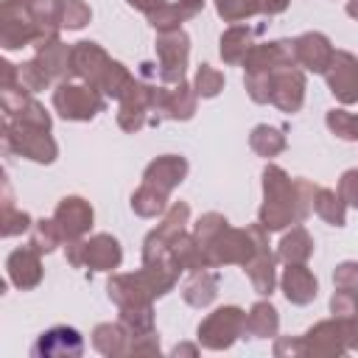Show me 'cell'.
Wrapping results in <instances>:
<instances>
[{
  "instance_id": "cell-30",
  "label": "cell",
  "mask_w": 358,
  "mask_h": 358,
  "mask_svg": "<svg viewBox=\"0 0 358 358\" xmlns=\"http://www.w3.org/2000/svg\"><path fill=\"white\" fill-rule=\"evenodd\" d=\"M185 302L190 308H207L213 305V299L218 296V274L215 271H193V277L185 282V291H182Z\"/></svg>"
},
{
  "instance_id": "cell-36",
  "label": "cell",
  "mask_w": 358,
  "mask_h": 358,
  "mask_svg": "<svg viewBox=\"0 0 358 358\" xmlns=\"http://www.w3.org/2000/svg\"><path fill=\"white\" fill-rule=\"evenodd\" d=\"M117 322L126 327V333L131 338L154 333V310H151V305H126V308H120V319Z\"/></svg>"
},
{
  "instance_id": "cell-11",
  "label": "cell",
  "mask_w": 358,
  "mask_h": 358,
  "mask_svg": "<svg viewBox=\"0 0 358 358\" xmlns=\"http://www.w3.org/2000/svg\"><path fill=\"white\" fill-rule=\"evenodd\" d=\"M327 87L333 92V98L341 106L358 103V59L350 50H336L330 67L324 70Z\"/></svg>"
},
{
  "instance_id": "cell-33",
  "label": "cell",
  "mask_w": 358,
  "mask_h": 358,
  "mask_svg": "<svg viewBox=\"0 0 358 358\" xmlns=\"http://www.w3.org/2000/svg\"><path fill=\"white\" fill-rule=\"evenodd\" d=\"M313 213H316L322 221H327L330 227H344V221H347V201L338 196V190L316 187Z\"/></svg>"
},
{
  "instance_id": "cell-40",
  "label": "cell",
  "mask_w": 358,
  "mask_h": 358,
  "mask_svg": "<svg viewBox=\"0 0 358 358\" xmlns=\"http://www.w3.org/2000/svg\"><path fill=\"white\" fill-rule=\"evenodd\" d=\"M34 227L31 215L25 210H17L14 204H3L0 210V235L3 238H14V235H22Z\"/></svg>"
},
{
  "instance_id": "cell-34",
  "label": "cell",
  "mask_w": 358,
  "mask_h": 358,
  "mask_svg": "<svg viewBox=\"0 0 358 358\" xmlns=\"http://www.w3.org/2000/svg\"><path fill=\"white\" fill-rule=\"evenodd\" d=\"M131 210L140 215V218H154V215H162L168 210V193L143 182L134 193H131Z\"/></svg>"
},
{
  "instance_id": "cell-1",
  "label": "cell",
  "mask_w": 358,
  "mask_h": 358,
  "mask_svg": "<svg viewBox=\"0 0 358 358\" xmlns=\"http://www.w3.org/2000/svg\"><path fill=\"white\" fill-rule=\"evenodd\" d=\"M316 185L308 179H291L280 165L263 168V204L257 210V221L268 232H280L291 224H299L313 210Z\"/></svg>"
},
{
  "instance_id": "cell-49",
  "label": "cell",
  "mask_w": 358,
  "mask_h": 358,
  "mask_svg": "<svg viewBox=\"0 0 358 358\" xmlns=\"http://www.w3.org/2000/svg\"><path fill=\"white\" fill-rule=\"evenodd\" d=\"M333 285L341 291H358V263L355 260L338 263L333 271Z\"/></svg>"
},
{
  "instance_id": "cell-4",
  "label": "cell",
  "mask_w": 358,
  "mask_h": 358,
  "mask_svg": "<svg viewBox=\"0 0 358 358\" xmlns=\"http://www.w3.org/2000/svg\"><path fill=\"white\" fill-rule=\"evenodd\" d=\"M0 137H3L6 154H17V157H25L39 165H50L59 157V145L50 137V131H45V129H34V126L6 117Z\"/></svg>"
},
{
  "instance_id": "cell-37",
  "label": "cell",
  "mask_w": 358,
  "mask_h": 358,
  "mask_svg": "<svg viewBox=\"0 0 358 358\" xmlns=\"http://www.w3.org/2000/svg\"><path fill=\"white\" fill-rule=\"evenodd\" d=\"M131 81H134V76L129 73V67L123 64V62H109V67H106V73H103V78H101V84H98V90L106 95V98H123V92L131 87Z\"/></svg>"
},
{
  "instance_id": "cell-44",
  "label": "cell",
  "mask_w": 358,
  "mask_h": 358,
  "mask_svg": "<svg viewBox=\"0 0 358 358\" xmlns=\"http://www.w3.org/2000/svg\"><path fill=\"white\" fill-rule=\"evenodd\" d=\"M20 87L28 90L31 95H34V92H42V90L50 87V78H48V73L36 64V59L20 64Z\"/></svg>"
},
{
  "instance_id": "cell-41",
  "label": "cell",
  "mask_w": 358,
  "mask_h": 358,
  "mask_svg": "<svg viewBox=\"0 0 358 358\" xmlns=\"http://www.w3.org/2000/svg\"><path fill=\"white\" fill-rule=\"evenodd\" d=\"M193 90L199 98H215L224 90V73L210 67V64H199L196 78H193Z\"/></svg>"
},
{
  "instance_id": "cell-29",
  "label": "cell",
  "mask_w": 358,
  "mask_h": 358,
  "mask_svg": "<svg viewBox=\"0 0 358 358\" xmlns=\"http://www.w3.org/2000/svg\"><path fill=\"white\" fill-rule=\"evenodd\" d=\"M313 255V238L308 235L305 227H291V232H285L277 243V257L288 266V263H308V257Z\"/></svg>"
},
{
  "instance_id": "cell-2",
  "label": "cell",
  "mask_w": 358,
  "mask_h": 358,
  "mask_svg": "<svg viewBox=\"0 0 358 358\" xmlns=\"http://www.w3.org/2000/svg\"><path fill=\"white\" fill-rule=\"evenodd\" d=\"M176 280H179V271L159 263H143V268L134 274H112L106 282V291L117 308L151 305L154 299L165 296L176 285Z\"/></svg>"
},
{
  "instance_id": "cell-8",
  "label": "cell",
  "mask_w": 358,
  "mask_h": 358,
  "mask_svg": "<svg viewBox=\"0 0 358 358\" xmlns=\"http://www.w3.org/2000/svg\"><path fill=\"white\" fill-rule=\"evenodd\" d=\"M39 31L31 14V6L22 0L0 3V45L6 50H20L25 45H36Z\"/></svg>"
},
{
  "instance_id": "cell-59",
  "label": "cell",
  "mask_w": 358,
  "mask_h": 358,
  "mask_svg": "<svg viewBox=\"0 0 358 358\" xmlns=\"http://www.w3.org/2000/svg\"><path fill=\"white\" fill-rule=\"evenodd\" d=\"M347 14L352 20H358V0H347Z\"/></svg>"
},
{
  "instance_id": "cell-3",
  "label": "cell",
  "mask_w": 358,
  "mask_h": 358,
  "mask_svg": "<svg viewBox=\"0 0 358 358\" xmlns=\"http://www.w3.org/2000/svg\"><path fill=\"white\" fill-rule=\"evenodd\" d=\"M268 249V229H263V224H249L243 229H235V227H227L224 232H218L207 246V263L210 268H218V266H229V263H238V266H246L257 252H266Z\"/></svg>"
},
{
  "instance_id": "cell-46",
  "label": "cell",
  "mask_w": 358,
  "mask_h": 358,
  "mask_svg": "<svg viewBox=\"0 0 358 358\" xmlns=\"http://www.w3.org/2000/svg\"><path fill=\"white\" fill-rule=\"evenodd\" d=\"M28 101H31V92L22 90L20 84H17V87H6V90H0V106H3L6 117H17V115L28 106Z\"/></svg>"
},
{
  "instance_id": "cell-14",
  "label": "cell",
  "mask_w": 358,
  "mask_h": 358,
  "mask_svg": "<svg viewBox=\"0 0 358 358\" xmlns=\"http://www.w3.org/2000/svg\"><path fill=\"white\" fill-rule=\"evenodd\" d=\"M92 218H95V213H92L90 201L81 199V196H64L53 210V221L59 224L64 243L84 238L92 227Z\"/></svg>"
},
{
  "instance_id": "cell-18",
  "label": "cell",
  "mask_w": 358,
  "mask_h": 358,
  "mask_svg": "<svg viewBox=\"0 0 358 358\" xmlns=\"http://www.w3.org/2000/svg\"><path fill=\"white\" fill-rule=\"evenodd\" d=\"M109 53L98 42H76L73 45V76L81 78L84 84H92L98 90L106 67H109Z\"/></svg>"
},
{
  "instance_id": "cell-52",
  "label": "cell",
  "mask_w": 358,
  "mask_h": 358,
  "mask_svg": "<svg viewBox=\"0 0 358 358\" xmlns=\"http://www.w3.org/2000/svg\"><path fill=\"white\" fill-rule=\"evenodd\" d=\"M274 355L277 358H302L305 355V338H291V336H282L274 341Z\"/></svg>"
},
{
  "instance_id": "cell-9",
  "label": "cell",
  "mask_w": 358,
  "mask_h": 358,
  "mask_svg": "<svg viewBox=\"0 0 358 358\" xmlns=\"http://www.w3.org/2000/svg\"><path fill=\"white\" fill-rule=\"evenodd\" d=\"M157 59H159V81L162 84H182L185 70H187V56H190V36L176 28V31H162L157 34Z\"/></svg>"
},
{
  "instance_id": "cell-57",
  "label": "cell",
  "mask_w": 358,
  "mask_h": 358,
  "mask_svg": "<svg viewBox=\"0 0 358 358\" xmlns=\"http://www.w3.org/2000/svg\"><path fill=\"white\" fill-rule=\"evenodd\" d=\"M131 8H137V11H143V14H148V11H154L162 0H126Z\"/></svg>"
},
{
  "instance_id": "cell-31",
  "label": "cell",
  "mask_w": 358,
  "mask_h": 358,
  "mask_svg": "<svg viewBox=\"0 0 358 358\" xmlns=\"http://www.w3.org/2000/svg\"><path fill=\"white\" fill-rule=\"evenodd\" d=\"M171 255H173V260L179 263L182 271H201V268H210L207 252H204V246L196 241L193 232H182V235L173 241Z\"/></svg>"
},
{
  "instance_id": "cell-38",
  "label": "cell",
  "mask_w": 358,
  "mask_h": 358,
  "mask_svg": "<svg viewBox=\"0 0 358 358\" xmlns=\"http://www.w3.org/2000/svg\"><path fill=\"white\" fill-rule=\"evenodd\" d=\"M59 243H64V238H62V229H59V224H56L53 218H39V221H34V227H31V246H34V249H39L42 255H48V252H53Z\"/></svg>"
},
{
  "instance_id": "cell-25",
  "label": "cell",
  "mask_w": 358,
  "mask_h": 358,
  "mask_svg": "<svg viewBox=\"0 0 358 358\" xmlns=\"http://www.w3.org/2000/svg\"><path fill=\"white\" fill-rule=\"evenodd\" d=\"M92 344L101 355H109V358H120V355H129L131 350V336L126 333V327L120 322H101L95 330H92Z\"/></svg>"
},
{
  "instance_id": "cell-28",
  "label": "cell",
  "mask_w": 358,
  "mask_h": 358,
  "mask_svg": "<svg viewBox=\"0 0 358 358\" xmlns=\"http://www.w3.org/2000/svg\"><path fill=\"white\" fill-rule=\"evenodd\" d=\"M252 36H255V31L249 28V25H241V22H235V25H229L224 34H221V59L227 62V64H243V59H246V53L252 50Z\"/></svg>"
},
{
  "instance_id": "cell-60",
  "label": "cell",
  "mask_w": 358,
  "mask_h": 358,
  "mask_svg": "<svg viewBox=\"0 0 358 358\" xmlns=\"http://www.w3.org/2000/svg\"><path fill=\"white\" fill-rule=\"evenodd\" d=\"M350 140H358V115H352V137Z\"/></svg>"
},
{
  "instance_id": "cell-16",
  "label": "cell",
  "mask_w": 358,
  "mask_h": 358,
  "mask_svg": "<svg viewBox=\"0 0 358 358\" xmlns=\"http://www.w3.org/2000/svg\"><path fill=\"white\" fill-rule=\"evenodd\" d=\"M6 274H8L11 285L20 288V291H31V288H36V285L42 282V277H45V268H42V252L34 249L31 243L14 249V252L6 257Z\"/></svg>"
},
{
  "instance_id": "cell-26",
  "label": "cell",
  "mask_w": 358,
  "mask_h": 358,
  "mask_svg": "<svg viewBox=\"0 0 358 358\" xmlns=\"http://www.w3.org/2000/svg\"><path fill=\"white\" fill-rule=\"evenodd\" d=\"M62 8H64V0H34L31 3V14H34V22H36V31H39V39L34 48L45 45V42H53L59 39V28H62Z\"/></svg>"
},
{
  "instance_id": "cell-39",
  "label": "cell",
  "mask_w": 358,
  "mask_h": 358,
  "mask_svg": "<svg viewBox=\"0 0 358 358\" xmlns=\"http://www.w3.org/2000/svg\"><path fill=\"white\" fill-rule=\"evenodd\" d=\"M215 11L224 22H243L260 14V0H215Z\"/></svg>"
},
{
  "instance_id": "cell-53",
  "label": "cell",
  "mask_w": 358,
  "mask_h": 358,
  "mask_svg": "<svg viewBox=\"0 0 358 358\" xmlns=\"http://www.w3.org/2000/svg\"><path fill=\"white\" fill-rule=\"evenodd\" d=\"M157 352H159V336H157V330L131 338V350H129V355H157Z\"/></svg>"
},
{
  "instance_id": "cell-56",
  "label": "cell",
  "mask_w": 358,
  "mask_h": 358,
  "mask_svg": "<svg viewBox=\"0 0 358 358\" xmlns=\"http://www.w3.org/2000/svg\"><path fill=\"white\" fill-rule=\"evenodd\" d=\"M288 3L291 0H260V11L268 14V17H274V14H282L288 8Z\"/></svg>"
},
{
  "instance_id": "cell-48",
  "label": "cell",
  "mask_w": 358,
  "mask_h": 358,
  "mask_svg": "<svg viewBox=\"0 0 358 358\" xmlns=\"http://www.w3.org/2000/svg\"><path fill=\"white\" fill-rule=\"evenodd\" d=\"M11 120H20V123H25V126H34V129H45V131H50V115H48V109L39 103V101H28V106L17 115V117H11Z\"/></svg>"
},
{
  "instance_id": "cell-13",
  "label": "cell",
  "mask_w": 358,
  "mask_h": 358,
  "mask_svg": "<svg viewBox=\"0 0 358 358\" xmlns=\"http://www.w3.org/2000/svg\"><path fill=\"white\" fill-rule=\"evenodd\" d=\"M302 338H305V355H313V358H338L347 352L344 322L336 316L316 322Z\"/></svg>"
},
{
  "instance_id": "cell-50",
  "label": "cell",
  "mask_w": 358,
  "mask_h": 358,
  "mask_svg": "<svg viewBox=\"0 0 358 358\" xmlns=\"http://www.w3.org/2000/svg\"><path fill=\"white\" fill-rule=\"evenodd\" d=\"M327 129L336 137L350 140L352 137V112H347V109H330L327 112Z\"/></svg>"
},
{
  "instance_id": "cell-20",
  "label": "cell",
  "mask_w": 358,
  "mask_h": 358,
  "mask_svg": "<svg viewBox=\"0 0 358 358\" xmlns=\"http://www.w3.org/2000/svg\"><path fill=\"white\" fill-rule=\"evenodd\" d=\"M196 90L193 84L182 81V84H173L171 90L159 87L157 90V112H162V117H171V120H190L196 115Z\"/></svg>"
},
{
  "instance_id": "cell-45",
  "label": "cell",
  "mask_w": 358,
  "mask_h": 358,
  "mask_svg": "<svg viewBox=\"0 0 358 358\" xmlns=\"http://www.w3.org/2000/svg\"><path fill=\"white\" fill-rule=\"evenodd\" d=\"M330 313L336 319H358V291H341L330 296Z\"/></svg>"
},
{
  "instance_id": "cell-7",
  "label": "cell",
  "mask_w": 358,
  "mask_h": 358,
  "mask_svg": "<svg viewBox=\"0 0 358 358\" xmlns=\"http://www.w3.org/2000/svg\"><path fill=\"white\" fill-rule=\"evenodd\" d=\"M53 109L64 120H92L103 109V92L95 90L92 84H73V81H59L53 90Z\"/></svg>"
},
{
  "instance_id": "cell-24",
  "label": "cell",
  "mask_w": 358,
  "mask_h": 358,
  "mask_svg": "<svg viewBox=\"0 0 358 358\" xmlns=\"http://www.w3.org/2000/svg\"><path fill=\"white\" fill-rule=\"evenodd\" d=\"M204 8V0H176V3H159L154 11H148V22L157 34L162 31H176L182 28V22H187L190 17H196Z\"/></svg>"
},
{
  "instance_id": "cell-47",
  "label": "cell",
  "mask_w": 358,
  "mask_h": 358,
  "mask_svg": "<svg viewBox=\"0 0 358 358\" xmlns=\"http://www.w3.org/2000/svg\"><path fill=\"white\" fill-rule=\"evenodd\" d=\"M243 84H246V92L255 103L271 101V73H246Z\"/></svg>"
},
{
  "instance_id": "cell-10",
  "label": "cell",
  "mask_w": 358,
  "mask_h": 358,
  "mask_svg": "<svg viewBox=\"0 0 358 358\" xmlns=\"http://www.w3.org/2000/svg\"><path fill=\"white\" fill-rule=\"evenodd\" d=\"M157 90L151 84L143 81H131V87L123 92L120 98V109H117V126L123 131H140L148 120V112H157Z\"/></svg>"
},
{
  "instance_id": "cell-19",
  "label": "cell",
  "mask_w": 358,
  "mask_h": 358,
  "mask_svg": "<svg viewBox=\"0 0 358 358\" xmlns=\"http://www.w3.org/2000/svg\"><path fill=\"white\" fill-rule=\"evenodd\" d=\"M294 53H296V64L310 70V73H324L333 62V45L324 34L319 31H308L302 36L294 39Z\"/></svg>"
},
{
  "instance_id": "cell-17",
  "label": "cell",
  "mask_w": 358,
  "mask_h": 358,
  "mask_svg": "<svg viewBox=\"0 0 358 358\" xmlns=\"http://www.w3.org/2000/svg\"><path fill=\"white\" fill-rule=\"evenodd\" d=\"M81 350H84V341H81L78 330L67 327V324H59V327L45 330L36 338L31 352L39 355V358H76V355H81Z\"/></svg>"
},
{
  "instance_id": "cell-42",
  "label": "cell",
  "mask_w": 358,
  "mask_h": 358,
  "mask_svg": "<svg viewBox=\"0 0 358 358\" xmlns=\"http://www.w3.org/2000/svg\"><path fill=\"white\" fill-rule=\"evenodd\" d=\"M229 227V221L221 215V213H204L196 224H193V235H196V241L201 243V246H207L218 232H224Z\"/></svg>"
},
{
  "instance_id": "cell-54",
  "label": "cell",
  "mask_w": 358,
  "mask_h": 358,
  "mask_svg": "<svg viewBox=\"0 0 358 358\" xmlns=\"http://www.w3.org/2000/svg\"><path fill=\"white\" fill-rule=\"evenodd\" d=\"M20 84V64H11L8 59L0 62V90Z\"/></svg>"
},
{
  "instance_id": "cell-61",
  "label": "cell",
  "mask_w": 358,
  "mask_h": 358,
  "mask_svg": "<svg viewBox=\"0 0 358 358\" xmlns=\"http://www.w3.org/2000/svg\"><path fill=\"white\" fill-rule=\"evenodd\" d=\"M22 3H28V6H31V3H34V0H22Z\"/></svg>"
},
{
  "instance_id": "cell-58",
  "label": "cell",
  "mask_w": 358,
  "mask_h": 358,
  "mask_svg": "<svg viewBox=\"0 0 358 358\" xmlns=\"http://www.w3.org/2000/svg\"><path fill=\"white\" fill-rule=\"evenodd\" d=\"M196 352H199V350H196L193 344H176V347H173V355H196Z\"/></svg>"
},
{
  "instance_id": "cell-6",
  "label": "cell",
  "mask_w": 358,
  "mask_h": 358,
  "mask_svg": "<svg viewBox=\"0 0 358 358\" xmlns=\"http://www.w3.org/2000/svg\"><path fill=\"white\" fill-rule=\"evenodd\" d=\"M246 333V313L238 305L215 308L196 330V338L207 350H229L241 336Z\"/></svg>"
},
{
  "instance_id": "cell-51",
  "label": "cell",
  "mask_w": 358,
  "mask_h": 358,
  "mask_svg": "<svg viewBox=\"0 0 358 358\" xmlns=\"http://www.w3.org/2000/svg\"><path fill=\"white\" fill-rule=\"evenodd\" d=\"M338 196L350 207H358V168L341 173V179H338Z\"/></svg>"
},
{
  "instance_id": "cell-22",
  "label": "cell",
  "mask_w": 358,
  "mask_h": 358,
  "mask_svg": "<svg viewBox=\"0 0 358 358\" xmlns=\"http://www.w3.org/2000/svg\"><path fill=\"white\" fill-rule=\"evenodd\" d=\"M280 288L291 305H310L319 294V282L305 263H288V268L280 274Z\"/></svg>"
},
{
  "instance_id": "cell-12",
  "label": "cell",
  "mask_w": 358,
  "mask_h": 358,
  "mask_svg": "<svg viewBox=\"0 0 358 358\" xmlns=\"http://www.w3.org/2000/svg\"><path fill=\"white\" fill-rule=\"evenodd\" d=\"M280 67H299L294 53V39H274L263 45H252L243 59L246 73H274Z\"/></svg>"
},
{
  "instance_id": "cell-32",
  "label": "cell",
  "mask_w": 358,
  "mask_h": 358,
  "mask_svg": "<svg viewBox=\"0 0 358 358\" xmlns=\"http://www.w3.org/2000/svg\"><path fill=\"white\" fill-rule=\"evenodd\" d=\"M277 330H280L277 308L271 302H266V299L255 302L249 308V313H246V333L252 338H271V336H277Z\"/></svg>"
},
{
  "instance_id": "cell-15",
  "label": "cell",
  "mask_w": 358,
  "mask_h": 358,
  "mask_svg": "<svg viewBox=\"0 0 358 358\" xmlns=\"http://www.w3.org/2000/svg\"><path fill=\"white\" fill-rule=\"evenodd\" d=\"M305 101V73L299 67H280L271 73V101L280 112H299Z\"/></svg>"
},
{
  "instance_id": "cell-55",
  "label": "cell",
  "mask_w": 358,
  "mask_h": 358,
  "mask_svg": "<svg viewBox=\"0 0 358 358\" xmlns=\"http://www.w3.org/2000/svg\"><path fill=\"white\" fill-rule=\"evenodd\" d=\"M341 322H344L347 350H358V319H341Z\"/></svg>"
},
{
  "instance_id": "cell-23",
  "label": "cell",
  "mask_w": 358,
  "mask_h": 358,
  "mask_svg": "<svg viewBox=\"0 0 358 358\" xmlns=\"http://www.w3.org/2000/svg\"><path fill=\"white\" fill-rule=\"evenodd\" d=\"M34 59L48 73L50 81H70L73 78V45H64L62 39L45 42L36 48Z\"/></svg>"
},
{
  "instance_id": "cell-27",
  "label": "cell",
  "mask_w": 358,
  "mask_h": 358,
  "mask_svg": "<svg viewBox=\"0 0 358 358\" xmlns=\"http://www.w3.org/2000/svg\"><path fill=\"white\" fill-rule=\"evenodd\" d=\"M252 288L260 294V296H268L277 285V257L271 255V249L266 252H257L246 266H243Z\"/></svg>"
},
{
  "instance_id": "cell-5",
  "label": "cell",
  "mask_w": 358,
  "mask_h": 358,
  "mask_svg": "<svg viewBox=\"0 0 358 358\" xmlns=\"http://www.w3.org/2000/svg\"><path fill=\"white\" fill-rule=\"evenodd\" d=\"M64 255H67V263L73 268H92V271H112L123 260L120 241L106 235V232H98L90 241H84V238L67 241Z\"/></svg>"
},
{
  "instance_id": "cell-35",
  "label": "cell",
  "mask_w": 358,
  "mask_h": 358,
  "mask_svg": "<svg viewBox=\"0 0 358 358\" xmlns=\"http://www.w3.org/2000/svg\"><path fill=\"white\" fill-rule=\"evenodd\" d=\"M249 145H252V151H255L257 157L271 159V157H277V154L285 151V134H282L277 126L260 123V126L252 129V134H249Z\"/></svg>"
},
{
  "instance_id": "cell-43",
  "label": "cell",
  "mask_w": 358,
  "mask_h": 358,
  "mask_svg": "<svg viewBox=\"0 0 358 358\" xmlns=\"http://www.w3.org/2000/svg\"><path fill=\"white\" fill-rule=\"evenodd\" d=\"M92 20V8L84 0H64L62 8V28L67 31H81Z\"/></svg>"
},
{
  "instance_id": "cell-21",
  "label": "cell",
  "mask_w": 358,
  "mask_h": 358,
  "mask_svg": "<svg viewBox=\"0 0 358 358\" xmlns=\"http://www.w3.org/2000/svg\"><path fill=\"white\" fill-rule=\"evenodd\" d=\"M187 176V159L179 157V154H162L157 159H151L143 171V182L171 193L176 185H182Z\"/></svg>"
}]
</instances>
